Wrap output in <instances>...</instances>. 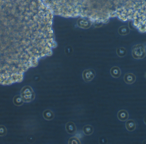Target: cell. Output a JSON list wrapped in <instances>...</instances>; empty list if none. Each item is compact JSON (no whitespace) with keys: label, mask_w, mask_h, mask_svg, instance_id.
Here are the masks:
<instances>
[{"label":"cell","mask_w":146,"mask_h":144,"mask_svg":"<svg viewBox=\"0 0 146 144\" xmlns=\"http://www.w3.org/2000/svg\"><path fill=\"white\" fill-rule=\"evenodd\" d=\"M68 144H81L80 141V139L76 137H72L71 138L69 139L68 142Z\"/></svg>","instance_id":"obj_13"},{"label":"cell","mask_w":146,"mask_h":144,"mask_svg":"<svg viewBox=\"0 0 146 144\" xmlns=\"http://www.w3.org/2000/svg\"><path fill=\"white\" fill-rule=\"evenodd\" d=\"M20 96L24 102L25 103L31 102L35 98V92L29 86H26L21 89Z\"/></svg>","instance_id":"obj_2"},{"label":"cell","mask_w":146,"mask_h":144,"mask_svg":"<svg viewBox=\"0 0 146 144\" xmlns=\"http://www.w3.org/2000/svg\"><path fill=\"white\" fill-rule=\"evenodd\" d=\"M129 116V115L128 113L125 109H121L117 113V118L120 121H127L128 119Z\"/></svg>","instance_id":"obj_5"},{"label":"cell","mask_w":146,"mask_h":144,"mask_svg":"<svg viewBox=\"0 0 146 144\" xmlns=\"http://www.w3.org/2000/svg\"><path fill=\"white\" fill-rule=\"evenodd\" d=\"M145 78H146V73L145 74Z\"/></svg>","instance_id":"obj_16"},{"label":"cell","mask_w":146,"mask_h":144,"mask_svg":"<svg viewBox=\"0 0 146 144\" xmlns=\"http://www.w3.org/2000/svg\"><path fill=\"white\" fill-rule=\"evenodd\" d=\"M13 103L16 106H21L23 105L24 102L20 95H16L13 98Z\"/></svg>","instance_id":"obj_11"},{"label":"cell","mask_w":146,"mask_h":144,"mask_svg":"<svg viewBox=\"0 0 146 144\" xmlns=\"http://www.w3.org/2000/svg\"><path fill=\"white\" fill-rule=\"evenodd\" d=\"M66 130L68 134L74 135L77 131L76 126L74 122L69 121L66 125Z\"/></svg>","instance_id":"obj_4"},{"label":"cell","mask_w":146,"mask_h":144,"mask_svg":"<svg viewBox=\"0 0 146 144\" xmlns=\"http://www.w3.org/2000/svg\"><path fill=\"white\" fill-rule=\"evenodd\" d=\"M110 73L111 76L114 78H118L121 75V70L117 67H114L111 69Z\"/></svg>","instance_id":"obj_10"},{"label":"cell","mask_w":146,"mask_h":144,"mask_svg":"<svg viewBox=\"0 0 146 144\" xmlns=\"http://www.w3.org/2000/svg\"><path fill=\"white\" fill-rule=\"evenodd\" d=\"M125 126L127 130L129 132L133 131L136 129V123L133 120H127L126 121Z\"/></svg>","instance_id":"obj_7"},{"label":"cell","mask_w":146,"mask_h":144,"mask_svg":"<svg viewBox=\"0 0 146 144\" xmlns=\"http://www.w3.org/2000/svg\"><path fill=\"white\" fill-rule=\"evenodd\" d=\"M117 54L119 56L123 57V56H124L126 55V50L124 48L120 49V50L118 51H117Z\"/></svg>","instance_id":"obj_14"},{"label":"cell","mask_w":146,"mask_h":144,"mask_svg":"<svg viewBox=\"0 0 146 144\" xmlns=\"http://www.w3.org/2000/svg\"><path fill=\"white\" fill-rule=\"evenodd\" d=\"M43 116L44 119L47 121L53 120L54 118L55 115L54 112L50 109H46L43 113Z\"/></svg>","instance_id":"obj_8"},{"label":"cell","mask_w":146,"mask_h":144,"mask_svg":"<svg viewBox=\"0 0 146 144\" xmlns=\"http://www.w3.org/2000/svg\"><path fill=\"white\" fill-rule=\"evenodd\" d=\"M54 15L42 0H0V84L21 82L51 54Z\"/></svg>","instance_id":"obj_1"},{"label":"cell","mask_w":146,"mask_h":144,"mask_svg":"<svg viewBox=\"0 0 146 144\" xmlns=\"http://www.w3.org/2000/svg\"><path fill=\"white\" fill-rule=\"evenodd\" d=\"M144 122H145V124L146 125V116L145 117L144 119Z\"/></svg>","instance_id":"obj_15"},{"label":"cell","mask_w":146,"mask_h":144,"mask_svg":"<svg viewBox=\"0 0 146 144\" xmlns=\"http://www.w3.org/2000/svg\"><path fill=\"white\" fill-rule=\"evenodd\" d=\"M95 73L94 70L92 69H88L85 70L82 74L83 80L86 82H88L92 81L95 77Z\"/></svg>","instance_id":"obj_3"},{"label":"cell","mask_w":146,"mask_h":144,"mask_svg":"<svg viewBox=\"0 0 146 144\" xmlns=\"http://www.w3.org/2000/svg\"><path fill=\"white\" fill-rule=\"evenodd\" d=\"M7 133V130L5 126L0 125V137H4Z\"/></svg>","instance_id":"obj_12"},{"label":"cell","mask_w":146,"mask_h":144,"mask_svg":"<svg viewBox=\"0 0 146 144\" xmlns=\"http://www.w3.org/2000/svg\"><path fill=\"white\" fill-rule=\"evenodd\" d=\"M83 133L86 136H90L93 134L94 132V128L91 125H86L82 129Z\"/></svg>","instance_id":"obj_9"},{"label":"cell","mask_w":146,"mask_h":144,"mask_svg":"<svg viewBox=\"0 0 146 144\" xmlns=\"http://www.w3.org/2000/svg\"><path fill=\"white\" fill-rule=\"evenodd\" d=\"M136 77L132 73H127L125 74L124 77V80L126 84H132L136 81Z\"/></svg>","instance_id":"obj_6"}]
</instances>
